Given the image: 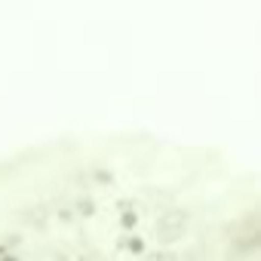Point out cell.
I'll use <instances>...</instances> for the list:
<instances>
[]
</instances>
